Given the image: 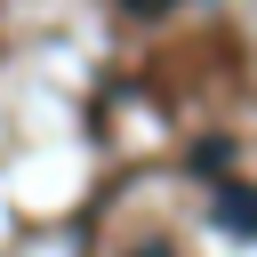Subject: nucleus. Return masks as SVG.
<instances>
[{
	"mask_svg": "<svg viewBox=\"0 0 257 257\" xmlns=\"http://www.w3.org/2000/svg\"><path fill=\"white\" fill-rule=\"evenodd\" d=\"M225 233H241V241H257V185H241V177H225L217 185V209H209Z\"/></svg>",
	"mask_w": 257,
	"mask_h": 257,
	"instance_id": "nucleus-1",
	"label": "nucleus"
},
{
	"mask_svg": "<svg viewBox=\"0 0 257 257\" xmlns=\"http://www.w3.org/2000/svg\"><path fill=\"white\" fill-rule=\"evenodd\" d=\"M193 169L225 185V177H233V137H201V145H193Z\"/></svg>",
	"mask_w": 257,
	"mask_h": 257,
	"instance_id": "nucleus-2",
	"label": "nucleus"
},
{
	"mask_svg": "<svg viewBox=\"0 0 257 257\" xmlns=\"http://www.w3.org/2000/svg\"><path fill=\"white\" fill-rule=\"evenodd\" d=\"M128 16H161V8H177V0H120Z\"/></svg>",
	"mask_w": 257,
	"mask_h": 257,
	"instance_id": "nucleus-3",
	"label": "nucleus"
}]
</instances>
